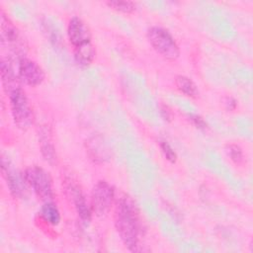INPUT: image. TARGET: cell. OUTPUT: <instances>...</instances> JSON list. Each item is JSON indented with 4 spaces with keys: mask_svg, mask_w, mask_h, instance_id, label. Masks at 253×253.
I'll return each mask as SVG.
<instances>
[{
    "mask_svg": "<svg viewBox=\"0 0 253 253\" xmlns=\"http://www.w3.org/2000/svg\"><path fill=\"white\" fill-rule=\"evenodd\" d=\"M0 23L2 46L9 47L14 51H19L22 48V41L19 30L3 12H1Z\"/></svg>",
    "mask_w": 253,
    "mask_h": 253,
    "instance_id": "52a82bcc",
    "label": "cell"
},
{
    "mask_svg": "<svg viewBox=\"0 0 253 253\" xmlns=\"http://www.w3.org/2000/svg\"><path fill=\"white\" fill-rule=\"evenodd\" d=\"M41 214L42 218L51 225H57L60 221L59 211L52 202H45L41 209Z\"/></svg>",
    "mask_w": 253,
    "mask_h": 253,
    "instance_id": "5bb4252c",
    "label": "cell"
},
{
    "mask_svg": "<svg viewBox=\"0 0 253 253\" xmlns=\"http://www.w3.org/2000/svg\"><path fill=\"white\" fill-rule=\"evenodd\" d=\"M107 5L114 10L123 13H132L135 10V4L131 1H109Z\"/></svg>",
    "mask_w": 253,
    "mask_h": 253,
    "instance_id": "e0dca14e",
    "label": "cell"
},
{
    "mask_svg": "<svg viewBox=\"0 0 253 253\" xmlns=\"http://www.w3.org/2000/svg\"><path fill=\"white\" fill-rule=\"evenodd\" d=\"M40 143H41L42 153L44 159L49 163H53L55 161V158H56L55 150H54L53 144H52V142L50 140V137L47 134L46 130H42L41 131Z\"/></svg>",
    "mask_w": 253,
    "mask_h": 253,
    "instance_id": "9a60e30c",
    "label": "cell"
},
{
    "mask_svg": "<svg viewBox=\"0 0 253 253\" xmlns=\"http://www.w3.org/2000/svg\"><path fill=\"white\" fill-rule=\"evenodd\" d=\"M2 173L12 195L22 197L26 190V185L28 184L24 175H21L5 157H2Z\"/></svg>",
    "mask_w": 253,
    "mask_h": 253,
    "instance_id": "ba28073f",
    "label": "cell"
},
{
    "mask_svg": "<svg viewBox=\"0 0 253 253\" xmlns=\"http://www.w3.org/2000/svg\"><path fill=\"white\" fill-rule=\"evenodd\" d=\"M190 118H191V121L193 122V124L197 127H199V128H206L207 127V123L201 117L194 115V116H191Z\"/></svg>",
    "mask_w": 253,
    "mask_h": 253,
    "instance_id": "d6986e66",
    "label": "cell"
},
{
    "mask_svg": "<svg viewBox=\"0 0 253 253\" xmlns=\"http://www.w3.org/2000/svg\"><path fill=\"white\" fill-rule=\"evenodd\" d=\"M224 105H225V107H226V109H227L228 111L234 110V109L236 108V106H237L236 101H235L232 97H226V98L224 99Z\"/></svg>",
    "mask_w": 253,
    "mask_h": 253,
    "instance_id": "ffe728a7",
    "label": "cell"
},
{
    "mask_svg": "<svg viewBox=\"0 0 253 253\" xmlns=\"http://www.w3.org/2000/svg\"><path fill=\"white\" fill-rule=\"evenodd\" d=\"M146 36L152 47L164 58L168 60H175L179 57V45L166 29L153 26L148 29Z\"/></svg>",
    "mask_w": 253,
    "mask_h": 253,
    "instance_id": "7a4b0ae2",
    "label": "cell"
},
{
    "mask_svg": "<svg viewBox=\"0 0 253 253\" xmlns=\"http://www.w3.org/2000/svg\"><path fill=\"white\" fill-rule=\"evenodd\" d=\"M71 198L78 216L85 223L89 222L92 217V208L86 201V198L78 186H72L70 189Z\"/></svg>",
    "mask_w": 253,
    "mask_h": 253,
    "instance_id": "30bf717a",
    "label": "cell"
},
{
    "mask_svg": "<svg viewBox=\"0 0 253 253\" xmlns=\"http://www.w3.org/2000/svg\"><path fill=\"white\" fill-rule=\"evenodd\" d=\"M74 58L81 66H87L92 63L95 58V48L92 42L74 47Z\"/></svg>",
    "mask_w": 253,
    "mask_h": 253,
    "instance_id": "7c38bea8",
    "label": "cell"
},
{
    "mask_svg": "<svg viewBox=\"0 0 253 253\" xmlns=\"http://www.w3.org/2000/svg\"><path fill=\"white\" fill-rule=\"evenodd\" d=\"M225 151L228 155V157L230 158L231 161H233L235 164L239 165L243 162L244 160V156H243V152L242 149L240 148V146H238L237 144H227L225 147Z\"/></svg>",
    "mask_w": 253,
    "mask_h": 253,
    "instance_id": "2e32d148",
    "label": "cell"
},
{
    "mask_svg": "<svg viewBox=\"0 0 253 253\" xmlns=\"http://www.w3.org/2000/svg\"><path fill=\"white\" fill-rule=\"evenodd\" d=\"M67 36L70 43L74 47L91 42V32L87 24L76 16L72 17L68 22Z\"/></svg>",
    "mask_w": 253,
    "mask_h": 253,
    "instance_id": "9c48e42d",
    "label": "cell"
},
{
    "mask_svg": "<svg viewBox=\"0 0 253 253\" xmlns=\"http://www.w3.org/2000/svg\"><path fill=\"white\" fill-rule=\"evenodd\" d=\"M114 221L117 232L130 251L139 250L140 222L137 210L130 198L125 196L116 203Z\"/></svg>",
    "mask_w": 253,
    "mask_h": 253,
    "instance_id": "6da1fadb",
    "label": "cell"
},
{
    "mask_svg": "<svg viewBox=\"0 0 253 253\" xmlns=\"http://www.w3.org/2000/svg\"><path fill=\"white\" fill-rule=\"evenodd\" d=\"M175 84H176L178 90L188 97L195 98L198 95L197 85L194 83V81L191 78H189L185 75L176 76Z\"/></svg>",
    "mask_w": 253,
    "mask_h": 253,
    "instance_id": "4fadbf2b",
    "label": "cell"
},
{
    "mask_svg": "<svg viewBox=\"0 0 253 253\" xmlns=\"http://www.w3.org/2000/svg\"><path fill=\"white\" fill-rule=\"evenodd\" d=\"M1 78L4 91L7 95L15 89L21 87L19 84L20 79L18 74L15 73L9 60H5L4 58L1 61Z\"/></svg>",
    "mask_w": 253,
    "mask_h": 253,
    "instance_id": "8fae6325",
    "label": "cell"
},
{
    "mask_svg": "<svg viewBox=\"0 0 253 253\" xmlns=\"http://www.w3.org/2000/svg\"><path fill=\"white\" fill-rule=\"evenodd\" d=\"M115 201V190L108 182L98 181L91 192V208L92 211L103 216L109 212Z\"/></svg>",
    "mask_w": 253,
    "mask_h": 253,
    "instance_id": "5b68a950",
    "label": "cell"
},
{
    "mask_svg": "<svg viewBox=\"0 0 253 253\" xmlns=\"http://www.w3.org/2000/svg\"><path fill=\"white\" fill-rule=\"evenodd\" d=\"M10 107L13 120L21 129H27L33 123V113L28 97L24 90L19 87L9 94Z\"/></svg>",
    "mask_w": 253,
    "mask_h": 253,
    "instance_id": "3957f363",
    "label": "cell"
},
{
    "mask_svg": "<svg viewBox=\"0 0 253 253\" xmlns=\"http://www.w3.org/2000/svg\"><path fill=\"white\" fill-rule=\"evenodd\" d=\"M19 79L29 86H38L44 80L45 74L43 69L34 60L21 58L18 66Z\"/></svg>",
    "mask_w": 253,
    "mask_h": 253,
    "instance_id": "8992f818",
    "label": "cell"
},
{
    "mask_svg": "<svg viewBox=\"0 0 253 253\" xmlns=\"http://www.w3.org/2000/svg\"><path fill=\"white\" fill-rule=\"evenodd\" d=\"M23 175L27 184L34 190L39 198L45 202L52 199L51 178L44 169L39 166H30L24 171Z\"/></svg>",
    "mask_w": 253,
    "mask_h": 253,
    "instance_id": "277c9868",
    "label": "cell"
},
{
    "mask_svg": "<svg viewBox=\"0 0 253 253\" xmlns=\"http://www.w3.org/2000/svg\"><path fill=\"white\" fill-rule=\"evenodd\" d=\"M159 146H160V149H161L164 157L171 163H175L177 160V154H176L175 150L172 148V146L165 140H161L159 142Z\"/></svg>",
    "mask_w": 253,
    "mask_h": 253,
    "instance_id": "ac0fdd59",
    "label": "cell"
}]
</instances>
